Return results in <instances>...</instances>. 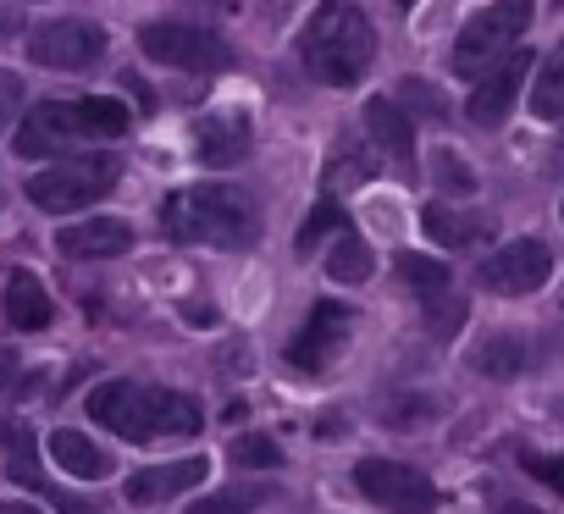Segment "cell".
Here are the masks:
<instances>
[{
    "mask_svg": "<svg viewBox=\"0 0 564 514\" xmlns=\"http://www.w3.org/2000/svg\"><path fill=\"white\" fill-rule=\"evenodd\" d=\"M7 316H12V327H23V332L51 327V294H45V283H40L34 272H12V283H7Z\"/></svg>",
    "mask_w": 564,
    "mask_h": 514,
    "instance_id": "d6986e66",
    "label": "cell"
},
{
    "mask_svg": "<svg viewBox=\"0 0 564 514\" xmlns=\"http://www.w3.org/2000/svg\"><path fill=\"white\" fill-rule=\"evenodd\" d=\"M553 415H564V398H553Z\"/></svg>",
    "mask_w": 564,
    "mask_h": 514,
    "instance_id": "8d00e7d4",
    "label": "cell"
},
{
    "mask_svg": "<svg viewBox=\"0 0 564 514\" xmlns=\"http://www.w3.org/2000/svg\"><path fill=\"white\" fill-rule=\"evenodd\" d=\"M470 371H481L487 382H514L525 371V343L514 332H492L470 349Z\"/></svg>",
    "mask_w": 564,
    "mask_h": 514,
    "instance_id": "ffe728a7",
    "label": "cell"
},
{
    "mask_svg": "<svg viewBox=\"0 0 564 514\" xmlns=\"http://www.w3.org/2000/svg\"><path fill=\"white\" fill-rule=\"evenodd\" d=\"M12 371H18V360H12V354H0V387L12 382Z\"/></svg>",
    "mask_w": 564,
    "mask_h": 514,
    "instance_id": "836d02e7",
    "label": "cell"
},
{
    "mask_svg": "<svg viewBox=\"0 0 564 514\" xmlns=\"http://www.w3.org/2000/svg\"><path fill=\"white\" fill-rule=\"evenodd\" d=\"M437 415V398H382V420L393 431H415L421 420Z\"/></svg>",
    "mask_w": 564,
    "mask_h": 514,
    "instance_id": "83f0119b",
    "label": "cell"
},
{
    "mask_svg": "<svg viewBox=\"0 0 564 514\" xmlns=\"http://www.w3.org/2000/svg\"><path fill=\"white\" fill-rule=\"evenodd\" d=\"M377 166L366 161V150H360V139H338L333 144V161H327V183H360V177H371Z\"/></svg>",
    "mask_w": 564,
    "mask_h": 514,
    "instance_id": "484cf974",
    "label": "cell"
},
{
    "mask_svg": "<svg viewBox=\"0 0 564 514\" xmlns=\"http://www.w3.org/2000/svg\"><path fill=\"white\" fill-rule=\"evenodd\" d=\"M139 51L150 62H166V67H183V73H221L232 67V51L216 29H199V23H144L139 29Z\"/></svg>",
    "mask_w": 564,
    "mask_h": 514,
    "instance_id": "8992f818",
    "label": "cell"
},
{
    "mask_svg": "<svg viewBox=\"0 0 564 514\" xmlns=\"http://www.w3.org/2000/svg\"><path fill=\"white\" fill-rule=\"evenodd\" d=\"M498 514H542V508H531V503H498Z\"/></svg>",
    "mask_w": 564,
    "mask_h": 514,
    "instance_id": "e575fe53",
    "label": "cell"
},
{
    "mask_svg": "<svg viewBox=\"0 0 564 514\" xmlns=\"http://www.w3.org/2000/svg\"><path fill=\"white\" fill-rule=\"evenodd\" d=\"M366 133H371V144H377L388 161H399L404 177L415 172V128H410V117H404L388 95L366 100Z\"/></svg>",
    "mask_w": 564,
    "mask_h": 514,
    "instance_id": "9a60e30c",
    "label": "cell"
},
{
    "mask_svg": "<svg viewBox=\"0 0 564 514\" xmlns=\"http://www.w3.org/2000/svg\"><path fill=\"white\" fill-rule=\"evenodd\" d=\"M0 514H40L34 503H0Z\"/></svg>",
    "mask_w": 564,
    "mask_h": 514,
    "instance_id": "d590c367",
    "label": "cell"
},
{
    "mask_svg": "<svg viewBox=\"0 0 564 514\" xmlns=\"http://www.w3.org/2000/svg\"><path fill=\"white\" fill-rule=\"evenodd\" d=\"M12 122H23V78L0 73V133H7Z\"/></svg>",
    "mask_w": 564,
    "mask_h": 514,
    "instance_id": "1f68e13d",
    "label": "cell"
},
{
    "mask_svg": "<svg viewBox=\"0 0 564 514\" xmlns=\"http://www.w3.org/2000/svg\"><path fill=\"white\" fill-rule=\"evenodd\" d=\"M117 161L111 155H84V161H62L51 172H34L29 177V199L45 210V216H67L78 205H100L111 188H117Z\"/></svg>",
    "mask_w": 564,
    "mask_h": 514,
    "instance_id": "5b68a950",
    "label": "cell"
},
{
    "mask_svg": "<svg viewBox=\"0 0 564 514\" xmlns=\"http://www.w3.org/2000/svg\"><path fill=\"white\" fill-rule=\"evenodd\" d=\"M520 464H525L542 486H553V492L564 497V453H536V448H520Z\"/></svg>",
    "mask_w": 564,
    "mask_h": 514,
    "instance_id": "4dcf8cb0",
    "label": "cell"
},
{
    "mask_svg": "<svg viewBox=\"0 0 564 514\" xmlns=\"http://www.w3.org/2000/svg\"><path fill=\"white\" fill-rule=\"evenodd\" d=\"M371 243L360 238V232H338L333 238V249H327V277L333 283H366L371 277Z\"/></svg>",
    "mask_w": 564,
    "mask_h": 514,
    "instance_id": "44dd1931",
    "label": "cell"
},
{
    "mask_svg": "<svg viewBox=\"0 0 564 514\" xmlns=\"http://www.w3.org/2000/svg\"><path fill=\"white\" fill-rule=\"evenodd\" d=\"M432 177H437V183H443L448 194H470V188H476L470 166H465V161H459L454 150H437V155H432Z\"/></svg>",
    "mask_w": 564,
    "mask_h": 514,
    "instance_id": "f546056e",
    "label": "cell"
},
{
    "mask_svg": "<svg viewBox=\"0 0 564 514\" xmlns=\"http://www.w3.org/2000/svg\"><path fill=\"white\" fill-rule=\"evenodd\" d=\"M265 497H271V486H227V492H210L194 514H249Z\"/></svg>",
    "mask_w": 564,
    "mask_h": 514,
    "instance_id": "4316f807",
    "label": "cell"
},
{
    "mask_svg": "<svg viewBox=\"0 0 564 514\" xmlns=\"http://www.w3.org/2000/svg\"><path fill=\"white\" fill-rule=\"evenodd\" d=\"M547 272H553V249L542 238H514V243L487 254L476 283L487 294H498V299H520V294H536L547 283Z\"/></svg>",
    "mask_w": 564,
    "mask_h": 514,
    "instance_id": "ba28073f",
    "label": "cell"
},
{
    "mask_svg": "<svg viewBox=\"0 0 564 514\" xmlns=\"http://www.w3.org/2000/svg\"><path fill=\"white\" fill-rule=\"evenodd\" d=\"M161 232L172 243H210V249H254L260 210L232 183H188L161 199Z\"/></svg>",
    "mask_w": 564,
    "mask_h": 514,
    "instance_id": "6da1fadb",
    "label": "cell"
},
{
    "mask_svg": "<svg viewBox=\"0 0 564 514\" xmlns=\"http://www.w3.org/2000/svg\"><path fill=\"white\" fill-rule=\"evenodd\" d=\"M56 249L67 261H111V254H128L133 249V227L117 221V216H89V221H73L56 232Z\"/></svg>",
    "mask_w": 564,
    "mask_h": 514,
    "instance_id": "5bb4252c",
    "label": "cell"
},
{
    "mask_svg": "<svg viewBox=\"0 0 564 514\" xmlns=\"http://www.w3.org/2000/svg\"><path fill=\"white\" fill-rule=\"evenodd\" d=\"M18 29H23V23H18V12H12V7H0V40H12Z\"/></svg>",
    "mask_w": 564,
    "mask_h": 514,
    "instance_id": "d6a6232c",
    "label": "cell"
},
{
    "mask_svg": "<svg viewBox=\"0 0 564 514\" xmlns=\"http://www.w3.org/2000/svg\"><path fill=\"white\" fill-rule=\"evenodd\" d=\"M531 117H542V122L564 117V51H553L542 62V73L531 78Z\"/></svg>",
    "mask_w": 564,
    "mask_h": 514,
    "instance_id": "7402d4cb",
    "label": "cell"
},
{
    "mask_svg": "<svg viewBox=\"0 0 564 514\" xmlns=\"http://www.w3.org/2000/svg\"><path fill=\"white\" fill-rule=\"evenodd\" d=\"M355 486L382 503L388 514H432L437 508V486L426 470L415 464H399V459H360L355 464Z\"/></svg>",
    "mask_w": 564,
    "mask_h": 514,
    "instance_id": "52a82bcc",
    "label": "cell"
},
{
    "mask_svg": "<svg viewBox=\"0 0 564 514\" xmlns=\"http://www.w3.org/2000/svg\"><path fill=\"white\" fill-rule=\"evenodd\" d=\"M349 327H355V316L344 310V305H316L311 310V321L294 332V343H289V365L294 371H327L338 354H344V343H349Z\"/></svg>",
    "mask_w": 564,
    "mask_h": 514,
    "instance_id": "8fae6325",
    "label": "cell"
},
{
    "mask_svg": "<svg viewBox=\"0 0 564 514\" xmlns=\"http://www.w3.org/2000/svg\"><path fill=\"white\" fill-rule=\"evenodd\" d=\"M78 122H84V139H122L133 117H128V106H122V100L89 95V100H78Z\"/></svg>",
    "mask_w": 564,
    "mask_h": 514,
    "instance_id": "603a6c76",
    "label": "cell"
},
{
    "mask_svg": "<svg viewBox=\"0 0 564 514\" xmlns=\"http://www.w3.org/2000/svg\"><path fill=\"white\" fill-rule=\"evenodd\" d=\"M404 7H410V0H404Z\"/></svg>",
    "mask_w": 564,
    "mask_h": 514,
    "instance_id": "74e56055",
    "label": "cell"
},
{
    "mask_svg": "<svg viewBox=\"0 0 564 514\" xmlns=\"http://www.w3.org/2000/svg\"><path fill=\"white\" fill-rule=\"evenodd\" d=\"M210 475L205 459H172V464H150V470H133L128 475V503H166L188 486H199Z\"/></svg>",
    "mask_w": 564,
    "mask_h": 514,
    "instance_id": "2e32d148",
    "label": "cell"
},
{
    "mask_svg": "<svg viewBox=\"0 0 564 514\" xmlns=\"http://www.w3.org/2000/svg\"><path fill=\"white\" fill-rule=\"evenodd\" d=\"M525 29H531V0H492V7H481L454 40V73L459 78H487L520 45Z\"/></svg>",
    "mask_w": 564,
    "mask_h": 514,
    "instance_id": "277c9868",
    "label": "cell"
},
{
    "mask_svg": "<svg viewBox=\"0 0 564 514\" xmlns=\"http://www.w3.org/2000/svg\"><path fill=\"white\" fill-rule=\"evenodd\" d=\"M29 56L40 67H56V73H84L106 56V34L84 18H56V23H40L29 34Z\"/></svg>",
    "mask_w": 564,
    "mask_h": 514,
    "instance_id": "9c48e42d",
    "label": "cell"
},
{
    "mask_svg": "<svg viewBox=\"0 0 564 514\" xmlns=\"http://www.w3.org/2000/svg\"><path fill=\"white\" fill-rule=\"evenodd\" d=\"M89 420L111 426L122 442L194 437L205 426V415L188 393H166V387H144V382H100L89 393Z\"/></svg>",
    "mask_w": 564,
    "mask_h": 514,
    "instance_id": "7a4b0ae2",
    "label": "cell"
},
{
    "mask_svg": "<svg viewBox=\"0 0 564 514\" xmlns=\"http://www.w3.org/2000/svg\"><path fill=\"white\" fill-rule=\"evenodd\" d=\"M525 73H531V51H520V56H503V62H498L487 78H476V89H470V106H465V122H470V128H498V122L514 111Z\"/></svg>",
    "mask_w": 564,
    "mask_h": 514,
    "instance_id": "7c38bea8",
    "label": "cell"
},
{
    "mask_svg": "<svg viewBox=\"0 0 564 514\" xmlns=\"http://www.w3.org/2000/svg\"><path fill=\"white\" fill-rule=\"evenodd\" d=\"M227 459H232L238 470H276V464H282V448H276L265 431H243V437H232Z\"/></svg>",
    "mask_w": 564,
    "mask_h": 514,
    "instance_id": "d4e9b609",
    "label": "cell"
},
{
    "mask_svg": "<svg viewBox=\"0 0 564 514\" xmlns=\"http://www.w3.org/2000/svg\"><path fill=\"white\" fill-rule=\"evenodd\" d=\"M51 459H56V470H67L78 481H106L111 475V453L100 442H89L84 431H73V426L51 431Z\"/></svg>",
    "mask_w": 564,
    "mask_h": 514,
    "instance_id": "e0dca14e",
    "label": "cell"
},
{
    "mask_svg": "<svg viewBox=\"0 0 564 514\" xmlns=\"http://www.w3.org/2000/svg\"><path fill=\"white\" fill-rule=\"evenodd\" d=\"M78 139H84L78 100H40V106L18 122V133H12V144H18V155H23V161H45V155H56V150L78 144Z\"/></svg>",
    "mask_w": 564,
    "mask_h": 514,
    "instance_id": "30bf717a",
    "label": "cell"
},
{
    "mask_svg": "<svg viewBox=\"0 0 564 514\" xmlns=\"http://www.w3.org/2000/svg\"><path fill=\"white\" fill-rule=\"evenodd\" d=\"M421 232L437 243V249H470L487 238V221L470 216V210H454V205H426L421 210Z\"/></svg>",
    "mask_w": 564,
    "mask_h": 514,
    "instance_id": "ac0fdd59",
    "label": "cell"
},
{
    "mask_svg": "<svg viewBox=\"0 0 564 514\" xmlns=\"http://www.w3.org/2000/svg\"><path fill=\"white\" fill-rule=\"evenodd\" d=\"M399 272H404V283L415 288L421 305H432L437 294H448V266H443V261H426V254H404Z\"/></svg>",
    "mask_w": 564,
    "mask_h": 514,
    "instance_id": "cb8c5ba5",
    "label": "cell"
},
{
    "mask_svg": "<svg viewBox=\"0 0 564 514\" xmlns=\"http://www.w3.org/2000/svg\"><path fill=\"white\" fill-rule=\"evenodd\" d=\"M300 56L327 89H349L366 78V67L377 56V29L355 0H327L300 40Z\"/></svg>",
    "mask_w": 564,
    "mask_h": 514,
    "instance_id": "3957f363",
    "label": "cell"
},
{
    "mask_svg": "<svg viewBox=\"0 0 564 514\" xmlns=\"http://www.w3.org/2000/svg\"><path fill=\"white\" fill-rule=\"evenodd\" d=\"M327 232H344V210H338V205H316V210H311V221L300 227L294 249H300V254H311V249H316Z\"/></svg>",
    "mask_w": 564,
    "mask_h": 514,
    "instance_id": "f1b7e54d",
    "label": "cell"
},
{
    "mask_svg": "<svg viewBox=\"0 0 564 514\" xmlns=\"http://www.w3.org/2000/svg\"><path fill=\"white\" fill-rule=\"evenodd\" d=\"M249 139H254V128L238 106H216V111L194 117V155L205 166H238L249 155Z\"/></svg>",
    "mask_w": 564,
    "mask_h": 514,
    "instance_id": "4fadbf2b",
    "label": "cell"
}]
</instances>
